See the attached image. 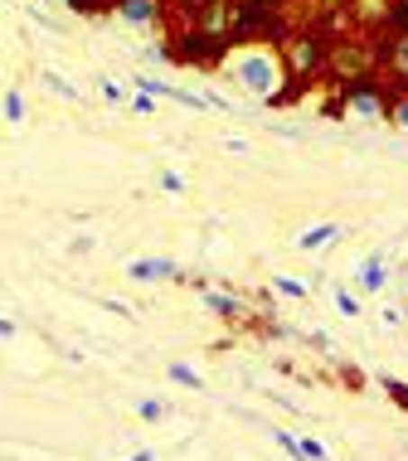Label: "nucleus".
Listing matches in <instances>:
<instances>
[{
    "label": "nucleus",
    "instance_id": "obj_31",
    "mask_svg": "<svg viewBox=\"0 0 408 461\" xmlns=\"http://www.w3.org/2000/svg\"><path fill=\"white\" fill-rule=\"evenodd\" d=\"M190 5H200V0H190Z\"/></svg>",
    "mask_w": 408,
    "mask_h": 461
},
{
    "label": "nucleus",
    "instance_id": "obj_1",
    "mask_svg": "<svg viewBox=\"0 0 408 461\" xmlns=\"http://www.w3.org/2000/svg\"><path fill=\"white\" fill-rule=\"evenodd\" d=\"M224 73L239 83V93H249L263 107H287V64H282V49L272 44H233L224 59Z\"/></svg>",
    "mask_w": 408,
    "mask_h": 461
},
{
    "label": "nucleus",
    "instance_id": "obj_15",
    "mask_svg": "<svg viewBox=\"0 0 408 461\" xmlns=\"http://www.w3.org/2000/svg\"><path fill=\"white\" fill-rule=\"evenodd\" d=\"M127 107L136 112V117H156V97L141 93V88H127Z\"/></svg>",
    "mask_w": 408,
    "mask_h": 461
},
{
    "label": "nucleus",
    "instance_id": "obj_24",
    "mask_svg": "<svg viewBox=\"0 0 408 461\" xmlns=\"http://www.w3.org/2000/svg\"><path fill=\"white\" fill-rule=\"evenodd\" d=\"M219 146H224V151H233V156H243V151H249V141H243V136H224Z\"/></svg>",
    "mask_w": 408,
    "mask_h": 461
},
{
    "label": "nucleus",
    "instance_id": "obj_16",
    "mask_svg": "<svg viewBox=\"0 0 408 461\" xmlns=\"http://www.w3.org/2000/svg\"><path fill=\"white\" fill-rule=\"evenodd\" d=\"M267 438L277 442V447H282V452H287L292 461H306V456H302V442H296V438H292L287 428H267Z\"/></svg>",
    "mask_w": 408,
    "mask_h": 461
},
{
    "label": "nucleus",
    "instance_id": "obj_19",
    "mask_svg": "<svg viewBox=\"0 0 408 461\" xmlns=\"http://www.w3.org/2000/svg\"><path fill=\"white\" fill-rule=\"evenodd\" d=\"M296 442H302V456L306 461H331V447L326 442H316V438H296Z\"/></svg>",
    "mask_w": 408,
    "mask_h": 461
},
{
    "label": "nucleus",
    "instance_id": "obj_11",
    "mask_svg": "<svg viewBox=\"0 0 408 461\" xmlns=\"http://www.w3.org/2000/svg\"><path fill=\"white\" fill-rule=\"evenodd\" d=\"M272 292H277V296H292V302H306V292H312V286H306L302 277H287V272H277V277H272Z\"/></svg>",
    "mask_w": 408,
    "mask_h": 461
},
{
    "label": "nucleus",
    "instance_id": "obj_9",
    "mask_svg": "<svg viewBox=\"0 0 408 461\" xmlns=\"http://www.w3.org/2000/svg\"><path fill=\"white\" fill-rule=\"evenodd\" d=\"M331 306H336V316H345V321H360L365 316V302L345 282H331Z\"/></svg>",
    "mask_w": 408,
    "mask_h": 461
},
{
    "label": "nucleus",
    "instance_id": "obj_12",
    "mask_svg": "<svg viewBox=\"0 0 408 461\" xmlns=\"http://www.w3.org/2000/svg\"><path fill=\"white\" fill-rule=\"evenodd\" d=\"M136 418H141V422H166L170 403H166V398H136Z\"/></svg>",
    "mask_w": 408,
    "mask_h": 461
},
{
    "label": "nucleus",
    "instance_id": "obj_29",
    "mask_svg": "<svg viewBox=\"0 0 408 461\" xmlns=\"http://www.w3.org/2000/svg\"><path fill=\"white\" fill-rule=\"evenodd\" d=\"M394 20H399V34H408V10H394Z\"/></svg>",
    "mask_w": 408,
    "mask_h": 461
},
{
    "label": "nucleus",
    "instance_id": "obj_22",
    "mask_svg": "<svg viewBox=\"0 0 408 461\" xmlns=\"http://www.w3.org/2000/svg\"><path fill=\"white\" fill-rule=\"evenodd\" d=\"M379 321H385L389 330H399L403 326V306H385V311H379Z\"/></svg>",
    "mask_w": 408,
    "mask_h": 461
},
{
    "label": "nucleus",
    "instance_id": "obj_17",
    "mask_svg": "<svg viewBox=\"0 0 408 461\" xmlns=\"http://www.w3.org/2000/svg\"><path fill=\"white\" fill-rule=\"evenodd\" d=\"M379 389H385L394 403H399L403 413H408V384H403V379H394V374H379Z\"/></svg>",
    "mask_w": 408,
    "mask_h": 461
},
{
    "label": "nucleus",
    "instance_id": "obj_14",
    "mask_svg": "<svg viewBox=\"0 0 408 461\" xmlns=\"http://www.w3.org/2000/svg\"><path fill=\"white\" fill-rule=\"evenodd\" d=\"M0 107H5V122H10V127H20V122H24V97H20V88H5Z\"/></svg>",
    "mask_w": 408,
    "mask_h": 461
},
{
    "label": "nucleus",
    "instance_id": "obj_7",
    "mask_svg": "<svg viewBox=\"0 0 408 461\" xmlns=\"http://www.w3.org/2000/svg\"><path fill=\"white\" fill-rule=\"evenodd\" d=\"M200 296H204V311H209V316H219V321H249V302H243V296L214 292V286H200Z\"/></svg>",
    "mask_w": 408,
    "mask_h": 461
},
{
    "label": "nucleus",
    "instance_id": "obj_30",
    "mask_svg": "<svg viewBox=\"0 0 408 461\" xmlns=\"http://www.w3.org/2000/svg\"><path fill=\"white\" fill-rule=\"evenodd\" d=\"M394 5H399V10H408V0H394Z\"/></svg>",
    "mask_w": 408,
    "mask_h": 461
},
{
    "label": "nucleus",
    "instance_id": "obj_10",
    "mask_svg": "<svg viewBox=\"0 0 408 461\" xmlns=\"http://www.w3.org/2000/svg\"><path fill=\"white\" fill-rule=\"evenodd\" d=\"M40 78H44V88L54 93V97H64V103H83V93L73 88V83L64 78V73H54V68H49V73H40Z\"/></svg>",
    "mask_w": 408,
    "mask_h": 461
},
{
    "label": "nucleus",
    "instance_id": "obj_6",
    "mask_svg": "<svg viewBox=\"0 0 408 461\" xmlns=\"http://www.w3.org/2000/svg\"><path fill=\"white\" fill-rule=\"evenodd\" d=\"M113 15L131 30H156L160 24V0H113Z\"/></svg>",
    "mask_w": 408,
    "mask_h": 461
},
{
    "label": "nucleus",
    "instance_id": "obj_5",
    "mask_svg": "<svg viewBox=\"0 0 408 461\" xmlns=\"http://www.w3.org/2000/svg\"><path fill=\"white\" fill-rule=\"evenodd\" d=\"M127 277L141 282V286H151V282H180L185 272H180L176 258H131V263H127Z\"/></svg>",
    "mask_w": 408,
    "mask_h": 461
},
{
    "label": "nucleus",
    "instance_id": "obj_25",
    "mask_svg": "<svg viewBox=\"0 0 408 461\" xmlns=\"http://www.w3.org/2000/svg\"><path fill=\"white\" fill-rule=\"evenodd\" d=\"M146 59H156V64H160V59H176V49H166V44H146Z\"/></svg>",
    "mask_w": 408,
    "mask_h": 461
},
{
    "label": "nucleus",
    "instance_id": "obj_26",
    "mask_svg": "<svg viewBox=\"0 0 408 461\" xmlns=\"http://www.w3.org/2000/svg\"><path fill=\"white\" fill-rule=\"evenodd\" d=\"M15 335H20V326L10 316H0V340H15Z\"/></svg>",
    "mask_w": 408,
    "mask_h": 461
},
{
    "label": "nucleus",
    "instance_id": "obj_27",
    "mask_svg": "<svg viewBox=\"0 0 408 461\" xmlns=\"http://www.w3.org/2000/svg\"><path fill=\"white\" fill-rule=\"evenodd\" d=\"M68 253H78V258H83V253H93V239H73V243H68Z\"/></svg>",
    "mask_w": 408,
    "mask_h": 461
},
{
    "label": "nucleus",
    "instance_id": "obj_28",
    "mask_svg": "<svg viewBox=\"0 0 408 461\" xmlns=\"http://www.w3.org/2000/svg\"><path fill=\"white\" fill-rule=\"evenodd\" d=\"M122 461H156V452H151V447H136V452L122 456Z\"/></svg>",
    "mask_w": 408,
    "mask_h": 461
},
{
    "label": "nucleus",
    "instance_id": "obj_23",
    "mask_svg": "<svg viewBox=\"0 0 408 461\" xmlns=\"http://www.w3.org/2000/svg\"><path fill=\"white\" fill-rule=\"evenodd\" d=\"M103 311H113L117 321H131V306H127V302H117V296H107V302H103Z\"/></svg>",
    "mask_w": 408,
    "mask_h": 461
},
{
    "label": "nucleus",
    "instance_id": "obj_8",
    "mask_svg": "<svg viewBox=\"0 0 408 461\" xmlns=\"http://www.w3.org/2000/svg\"><path fill=\"white\" fill-rule=\"evenodd\" d=\"M345 239V229H340V223H312V229H306V233H296V253H326V248H336Z\"/></svg>",
    "mask_w": 408,
    "mask_h": 461
},
{
    "label": "nucleus",
    "instance_id": "obj_20",
    "mask_svg": "<svg viewBox=\"0 0 408 461\" xmlns=\"http://www.w3.org/2000/svg\"><path fill=\"white\" fill-rule=\"evenodd\" d=\"M156 185H160L166 194H185V176H180V170H160Z\"/></svg>",
    "mask_w": 408,
    "mask_h": 461
},
{
    "label": "nucleus",
    "instance_id": "obj_21",
    "mask_svg": "<svg viewBox=\"0 0 408 461\" xmlns=\"http://www.w3.org/2000/svg\"><path fill=\"white\" fill-rule=\"evenodd\" d=\"M97 88H103V97H107V103H127V88H122L117 78H97Z\"/></svg>",
    "mask_w": 408,
    "mask_h": 461
},
{
    "label": "nucleus",
    "instance_id": "obj_13",
    "mask_svg": "<svg viewBox=\"0 0 408 461\" xmlns=\"http://www.w3.org/2000/svg\"><path fill=\"white\" fill-rule=\"evenodd\" d=\"M170 384H180V389H204L200 369H195V365H185V359H176V365H170Z\"/></svg>",
    "mask_w": 408,
    "mask_h": 461
},
{
    "label": "nucleus",
    "instance_id": "obj_2",
    "mask_svg": "<svg viewBox=\"0 0 408 461\" xmlns=\"http://www.w3.org/2000/svg\"><path fill=\"white\" fill-rule=\"evenodd\" d=\"M282 64H287V78H312V73L321 68V40L316 34H296V40H287V49H282Z\"/></svg>",
    "mask_w": 408,
    "mask_h": 461
},
{
    "label": "nucleus",
    "instance_id": "obj_3",
    "mask_svg": "<svg viewBox=\"0 0 408 461\" xmlns=\"http://www.w3.org/2000/svg\"><path fill=\"white\" fill-rule=\"evenodd\" d=\"M389 112V97L379 83H355L350 93H345V117H360V122H385Z\"/></svg>",
    "mask_w": 408,
    "mask_h": 461
},
{
    "label": "nucleus",
    "instance_id": "obj_4",
    "mask_svg": "<svg viewBox=\"0 0 408 461\" xmlns=\"http://www.w3.org/2000/svg\"><path fill=\"white\" fill-rule=\"evenodd\" d=\"M345 286H350V292L360 296V302H365V296H379V292H385V286H389L385 258H379V253H369V258H360V263L350 267V282H345Z\"/></svg>",
    "mask_w": 408,
    "mask_h": 461
},
{
    "label": "nucleus",
    "instance_id": "obj_18",
    "mask_svg": "<svg viewBox=\"0 0 408 461\" xmlns=\"http://www.w3.org/2000/svg\"><path fill=\"white\" fill-rule=\"evenodd\" d=\"M385 122H394V127H399V131H408V93L389 97V112H385Z\"/></svg>",
    "mask_w": 408,
    "mask_h": 461
}]
</instances>
